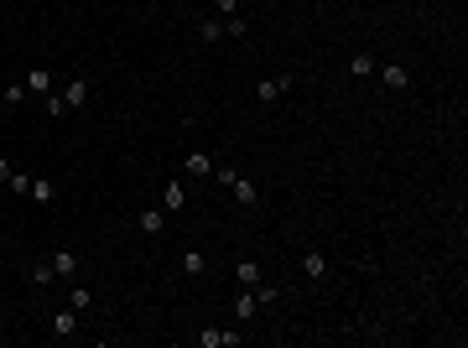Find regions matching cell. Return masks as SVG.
Here are the masks:
<instances>
[{
  "instance_id": "cell-18",
  "label": "cell",
  "mask_w": 468,
  "mask_h": 348,
  "mask_svg": "<svg viewBox=\"0 0 468 348\" xmlns=\"http://www.w3.org/2000/svg\"><path fill=\"white\" fill-rule=\"evenodd\" d=\"M63 99H68V109H78V105H89V83H68V94H63Z\"/></svg>"
},
{
  "instance_id": "cell-20",
  "label": "cell",
  "mask_w": 468,
  "mask_h": 348,
  "mask_svg": "<svg viewBox=\"0 0 468 348\" xmlns=\"http://www.w3.org/2000/svg\"><path fill=\"white\" fill-rule=\"evenodd\" d=\"M32 281H36V286H52V281H58V270H52V260H42V265H32Z\"/></svg>"
},
{
  "instance_id": "cell-9",
  "label": "cell",
  "mask_w": 468,
  "mask_h": 348,
  "mask_svg": "<svg viewBox=\"0 0 468 348\" xmlns=\"http://www.w3.org/2000/svg\"><path fill=\"white\" fill-rule=\"evenodd\" d=\"M182 208H187V182L172 177V182H167V213H182Z\"/></svg>"
},
{
  "instance_id": "cell-21",
  "label": "cell",
  "mask_w": 468,
  "mask_h": 348,
  "mask_svg": "<svg viewBox=\"0 0 468 348\" xmlns=\"http://www.w3.org/2000/svg\"><path fill=\"white\" fill-rule=\"evenodd\" d=\"M245 32H250L245 16H224V36H245Z\"/></svg>"
},
{
  "instance_id": "cell-6",
  "label": "cell",
  "mask_w": 468,
  "mask_h": 348,
  "mask_svg": "<svg viewBox=\"0 0 468 348\" xmlns=\"http://www.w3.org/2000/svg\"><path fill=\"white\" fill-rule=\"evenodd\" d=\"M78 333V312H73V307H63L58 317H52V338H73Z\"/></svg>"
},
{
  "instance_id": "cell-23",
  "label": "cell",
  "mask_w": 468,
  "mask_h": 348,
  "mask_svg": "<svg viewBox=\"0 0 468 348\" xmlns=\"http://www.w3.org/2000/svg\"><path fill=\"white\" fill-rule=\"evenodd\" d=\"M47 115L63 120V115H68V99H63V94H47Z\"/></svg>"
},
{
  "instance_id": "cell-17",
  "label": "cell",
  "mask_w": 468,
  "mask_h": 348,
  "mask_svg": "<svg viewBox=\"0 0 468 348\" xmlns=\"http://www.w3.org/2000/svg\"><path fill=\"white\" fill-rule=\"evenodd\" d=\"M349 73H354V78H370V73H374V58H370V52H354V58H349Z\"/></svg>"
},
{
  "instance_id": "cell-1",
  "label": "cell",
  "mask_w": 468,
  "mask_h": 348,
  "mask_svg": "<svg viewBox=\"0 0 468 348\" xmlns=\"http://www.w3.org/2000/svg\"><path fill=\"white\" fill-rule=\"evenodd\" d=\"M286 89H292V78H286V73H276V78H260V83H255V99H260V105H276Z\"/></svg>"
},
{
  "instance_id": "cell-19",
  "label": "cell",
  "mask_w": 468,
  "mask_h": 348,
  "mask_svg": "<svg viewBox=\"0 0 468 348\" xmlns=\"http://www.w3.org/2000/svg\"><path fill=\"white\" fill-rule=\"evenodd\" d=\"M198 32H203V42H219V36H224V16H203Z\"/></svg>"
},
{
  "instance_id": "cell-15",
  "label": "cell",
  "mask_w": 468,
  "mask_h": 348,
  "mask_svg": "<svg viewBox=\"0 0 468 348\" xmlns=\"http://www.w3.org/2000/svg\"><path fill=\"white\" fill-rule=\"evenodd\" d=\"M68 307H73V312H78V317H83V312H89V307H94V291H83V286H73V291H68Z\"/></svg>"
},
{
  "instance_id": "cell-3",
  "label": "cell",
  "mask_w": 468,
  "mask_h": 348,
  "mask_svg": "<svg viewBox=\"0 0 468 348\" xmlns=\"http://www.w3.org/2000/svg\"><path fill=\"white\" fill-rule=\"evenodd\" d=\"M52 270H58V281H73L78 276V250H52Z\"/></svg>"
},
{
  "instance_id": "cell-8",
  "label": "cell",
  "mask_w": 468,
  "mask_h": 348,
  "mask_svg": "<svg viewBox=\"0 0 468 348\" xmlns=\"http://www.w3.org/2000/svg\"><path fill=\"white\" fill-rule=\"evenodd\" d=\"M302 270H307V281H323L328 276V255H323V250H307V255H302Z\"/></svg>"
},
{
  "instance_id": "cell-12",
  "label": "cell",
  "mask_w": 468,
  "mask_h": 348,
  "mask_svg": "<svg viewBox=\"0 0 468 348\" xmlns=\"http://www.w3.org/2000/svg\"><path fill=\"white\" fill-rule=\"evenodd\" d=\"M26 197H36V203H52V197H58V182H52V177H32V193Z\"/></svg>"
},
{
  "instance_id": "cell-22",
  "label": "cell",
  "mask_w": 468,
  "mask_h": 348,
  "mask_svg": "<svg viewBox=\"0 0 468 348\" xmlns=\"http://www.w3.org/2000/svg\"><path fill=\"white\" fill-rule=\"evenodd\" d=\"M6 187H11L16 197H26V193H32V177H26V172H11V182H6Z\"/></svg>"
},
{
  "instance_id": "cell-13",
  "label": "cell",
  "mask_w": 468,
  "mask_h": 348,
  "mask_svg": "<svg viewBox=\"0 0 468 348\" xmlns=\"http://www.w3.org/2000/svg\"><path fill=\"white\" fill-rule=\"evenodd\" d=\"M209 270V255L203 250H182V276H203Z\"/></svg>"
},
{
  "instance_id": "cell-7",
  "label": "cell",
  "mask_w": 468,
  "mask_h": 348,
  "mask_svg": "<svg viewBox=\"0 0 468 348\" xmlns=\"http://www.w3.org/2000/svg\"><path fill=\"white\" fill-rule=\"evenodd\" d=\"M182 172H187V177H209V172H213L209 151H187V156H182Z\"/></svg>"
},
{
  "instance_id": "cell-4",
  "label": "cell",
  "mask_w": 468,
  "mask_h": 348,
  "mask_svg": "<svg viewBox=\"0 0 468 348\" xmlns=\"http://www.w3.org/2000/svg\"><path fill=\"white\" fill-rule=\"evenodd\" d=\"M136 229H140V234H151V239H156V234H162V229H167V213H162V208H140V219H136Z\"/></svg>"
},
{
  "instance_id": "cell-11",
  "label": "cell",
  "mask_w": 468,
  "mask_h": 348,
  "mask_svg": "<svg viewBox=\"0 0 468 348\" xmlns=\"http://www.w3.org/2000/svg\"><path fill=\"white\" fill-rule=\"evenodd\" d=\"M234 281H240V286H255V281H266V270H260L255 260H240V265H234Z\"/></svg>"
},
{
  "instance_id": "cell-26",
  "label": "cell",
  "mask_w": 468,
  "mask_h": 348,
  "mask_svg": "<svg viewBox=\"0 0 468 348\" xmlns=\"http://www.w3.org/2000/svg\"><path fill=\"white\" fill-rule=\"evenodd\" d=\"M11 172H16V166L6 162V156H0V182H11Z\"/></svg>"
},
{
  "instance_id": "cell-16",
  "label": "cell",
  "mask_w": 468,
  "mask_h": 348,
  "mask_svg": "<svg viewBox=\"0 0 468 348\" xmlns=\"http://www.w3.org/2000/svg\"><path fill=\"white\" fill-rule=\"evenodd\" d=\"M250 291H255V302H260V307L281 302V286H270V281H255V286H250Z\"/></svg>"
},
{
  "instance_id": "cell-14",
  "label": "cell",
  "mask_w": 468,
  "mask_h": 348,
  "mask_svg": "<svg viewBox=\"0 0 468 348\" xmlns=\"http://www.w3.org/2000/svg\"><path fill=\"white\" fill-rule=\"evenodd\" d=\"M260 312V302H255V291H245V296H234V317L240 323H250V317Z\"/></svg>"
},
{
  "instance_id": "cell-2",
  "label": "cell",
  "mask_w": 468,
  "mask_h": 348,
  "mask_svg": "<svg viewBox=\"0 0 468 348\" xmlns=\"http://www.w3.org/2000/svg\"><path fill=\"white\" fill-rule=\"evenodd\" d=\"M229 193L240 197V203H245V208H260V187L250 182V177H240V172H234V177H229Z\"/></svg>"
},
{
  "instance_id": "cell-27",
  "label": "cell",
  "mask_w": 468,
  "mask_h": 348,
  "mask_svg": "<svg viewBox=\"0 0 468 348\" xmlns=\"http://www.w3.org/2000/svg\"><path fill=\"white\" fill-rule=\"evenodd\" d=\"M0 343H6V327H0Z\"/></svg>"
},
{
  "instance_id": "cell-10",
  "label": "cell",
  "mask_w": 468,
  "mask_h": 348,
  "mask_svg": "<svg viewBox=\"0 0 468 348\" xmlns=\"http://www.w3.org/2000/svg\"><path fill=\"white\" fill-rule=\"evenodd\" d=\"M26 89H32V94H42V99H47V94H52V73H47V68H32V73H26Z\"/></svg>"
},
{
  "instance_id": "cell-24",
  "label": "cell",
  "mask_w": 468,
  "mask_h": 348,
  "mask_svg": "<svg viewBox=\"0 0 468 348\" xmlns=\"http://www.w3.org/2000/svg\"><path fill=\"white\" fill-rule=\"evenodd\" d=\"M21 99H26V83H6V105L16 109V105H21Z\"/></svg>"
},
{
  "instance_id": "cell-5",
  "label": "cell",
  "mask_w": 468,
  "mask_h": 348,
  "mask_svg": "<svg viewBox=\"0 0 468 348\" xmlns=\"http://www.w3.org/2000/svg\"><path fill=\"white\" fill-rule=\"evenodd\" d=\"M380 83H385L390 94H401V89H406V83H411V73L401 68V63H385V68H380Z\"/></svg>"
},
{
  "instance_id": "cell-25",
  "label": "cell",
  "mask_w": 468,
  "mask_h": 348,
  "mask_svg": "<svg viewBox=\"0 0 468 348\" xmlns=\"http://www.w3.org/2000/svg\"><path fill=\"white\" fill-rule=\"evenodd\" d=\"M219 6V16H240V0H213Z\"/></svg>"
}]
</instances>
